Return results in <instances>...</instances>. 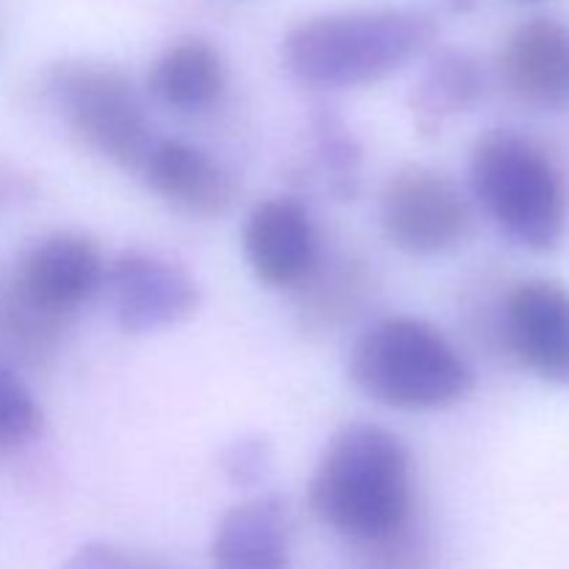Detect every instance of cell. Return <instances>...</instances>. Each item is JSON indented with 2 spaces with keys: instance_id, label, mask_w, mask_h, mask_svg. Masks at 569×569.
<instances>
[{
  "instance_id": "cell-1",
  "label": "cell",
  "mask_w": 569,
  "mask_h": 569,
  "mask_svg": "<svg viewBox=\"0 0 569 569\" xmlns=\"http://www.w3.org/2000/svg\"><path fill=\"white\" fill-rule=\"evenodd\" d=\"M309 509L322 526L359 545L406 531L415 478L403 439L376 422L339 428L311 472Z\"/></svg>"
},
{
  "instance_id": "cell-2",
  "label": "cell",
  "mask_w": 569,
  "mask_h": 569,
  "mask_svg": "<svg viewBox=\"0 0 569 569\" xmlns=\"http://www.w3.org/2000/svg\"><path fill=\"white\" fill-rule=\"evenodd\" d=\"M439 37L437 17L411 6L315 14L283 37V64L315 89H359L420 59Z\"/></svg>"
},
{
  "instance_id": "cell-3",
  "label": "cell",
  "mask_w": 569,
  "mask_h": 569,
  "mask_svg": "<svg viewBox=\"0 0 569 569\" xmlns=\"http://www.w3.org/2000/svg\"><path fill=\"white\" fill-rule=\"evenodd\" d=\"M348 378L365 398L398 411H442L476 389V372L439 328L392 315L353 342Z\"/></svg>"
},
{
  "instance_id": "cell-4",
  "label": "cell",
  "mask_w": 569,
  "mask_h": 569,
  "mask_svg": "<svg viewBox=\"0 0 569 569\" xmlns=\"http://www.w3.org/2000/svg\"><path fill=\"white\" fill-rule=\"evenodd\" d=\"M470 187L495 226L531 253L561 244L569 220L565 178L533 139L492 128L472 144Z\"/></svg>"
},
{
  "instance_id": "cell-5",
  "label": "cell",
  "mask_w": 569,
  "mask_h": 569,
  "mask_svg": "<svg viewBox=\"0 0 569 569\" xmlns=\"http://www.w3.org/2000/svg\"><path fill=\"white\" fill-rule=\"evenodd\" d=\"M42 92L83 150L120 170H142L156 137L126 72L100 61H56L42 72Z\"/></svg>"
},
{
  "instance_id": "cell-6",
  "label": "cell",
  "mask_w": 569,
  "mask_h": 569,
  "mask_svg": "<svg viewBox=\"0 0 569 569\" xmlns=\"http://www.w3.org/2000/svg\"><path fill=\"white\" fill-rule=\"evenodd\" d=\"M381 231L406 256H442L459 248L472 228L470 200L445 172L409 164L392 172L381 192Z\"/></svg>"
},
{
  "instance_id": "cell-7",
  "label": "cell",
  "mask_w": 569,
  "mask_h": 569,
  "mask_svg": "<svg viewBox=\"0 0 569 569\" xmlns=\"http://www.w3.org/2000/svg\"><path fill=\"white\" fill-rule=\"evenodd\" d=\"M103 292L126 333L176 328L198 315L203 303L198 281L176 261L148 250H122L106 264Z\"/></svg>"
},
{
  "instance_id": "cell-8",
  "label": "cell",
  "mask_w": 569,
  "mask_h": 569,
  "mask_svg": "<svg viewBox=\"0 0 569 569\" xmlns=\"http://www.w3.org/2000/svg\"><path fill=\"white\" fill-rule=\"evenodd\" d=\"M106 264L87 233L56 231L33 242L11 276V287L39 315L64 322L103 292Z\"/></svg>"
},
{
  "instance_id": "cell-9",
  "label": "cell",
  "mask_w": 569,
  "mask_h": 569,
  "mask_svg": "<svg viewBox=\"0 0 569 569\" xmlns=\"http://www.w3.org/2000/svg\"><path fill=\"white\" fill-rule=\"evenodd\" d=\"M495 72L517 106L528 111L569 109V28L553 17H531L506 33Z\"/></svg>"
},
{
  "instance_id": "cell-10",
  "label": "cell",
  "mask_w": 569,
  "mask_h": 569,
  "mask_svg": "<svg viewBox=\"0 0 569 569\" xmlns=\"http://www.w3.org/2000/svg\"><path fill=\"white\" fill-rule=\"evenodd\" d=\"M511 356L542 381L569 387V287L553 278L515 283L503 306Z\"/></svg>"
},
{
  "instance_id": "cell-11",
  "label": "cell",
  "mask_w": 569,
  "mask_h": 569,
  "mask_svg": "<svg viewBox=\"0 0 569 569\" xmlns=\"http://www.w3.org/2000/svg\"><path fill=\"white\" fill-rule=\"evenodd\" d=\"M250 272L267 289L303 287L320 261V237L309 209L295 198H267L250 209L242 228Z\"/></svg>"
},
{
  "instance_id": "cell-12",
  "label": "cell",
  "mask_w": 569,
  "mask_h": 569,
  "mask_svg": "<svg viewBox=\"0 0 569 569\" xmlns=\"http://www.w3.org/2000/svg\"><path fill=\"white\" fill-rule=\"evenodd\" d=\"M139 172L161 203L198 220L226 217L239 198L233 172L209 150L183 139L156 137Z\"/></svg>"
},
{
  "instance_id": "cell-13",
  "label": "cell",
  "mask_w": 569,
  "mask_h": 569,
  "mask_svg": "<svg viewBox=\"0 0 569 569\" xmlns=\"http://www.w3.org/2000/svg\"><path fill=\"white\" fill-rule=\"evenodd\" d=\"M214 569H289V515L276 495L231 506L211 537Z\"/></svg>"
},
{
  "instance_id": "cell-14",
  "label": "cell",
  "mask_w": 569,
  "mask_h": 569,
  "mask_svg": "<svg viewBox=\"0 0 569 569\" xmlns=\"http://www.w3.org/2000/svg\"><path fill=\"white\" fill-rule=\"evenodd\" d=\"M153 98L176 114H203L214 109L228 87L226 59L203 37H181L167 44L148 76Z\"/></svg>"
},
{
  "instance_id": "cell-15",
  "label": "cell",
  "mask_w": 569,
  "mask_h": 569,
  "mask_svg": "<svg viewBox=\"0 0 569 569\" xmlns=\"http://www.w3.org/2000/svg\"><path fill=\"white\" fill-rule=\"evenodd\" d=\"M487 89V72L481 61L461 48H442L426 67L411 89L409 109L420 133H442L453 117L465 114L481 100Z\"/></svg>"
},
{
  "instance_id": "cell-16",
  "label": "cell",
  "mask_w": 569,
  "mask_h": 569,
  "mask_svg": "<svg viewBox=\"0 0 569 569\" xmlns=\"http://www.w3.org/2000/svg\"><path fill=\"white\" fill-rule=\"evenodd\" d=\"M42 406L33 398L31 387L0 361V456L26 448L42 431Z\"/></svg>"
},
{
  "instance_id": "cell-17",
  "label": "cell",
  "mask_w": 569,
  "mask_h": 569,
  "mask_svg": "<svg viewBox=\"0 0 569 569\" xmlns=\"http://www.w3.org/2000/svg\"><path fill=\"white\" fill-rule=\"evenodd\" d=\"M317 133V156H320L322 170L328 172L331 189L339 198H353L359 189V167H361V150L356 144L353 133L348 131L337 114H317L315 120Z\"/></svg>"
},
{
  "instance_id": "cell-18",
  "label": "cell",
  "mask_w": 569,
  "mask_h": 569,
  "mask_svg": "<svg viewBox=\"0 0 569 569\" xmlns=\"http://www.w3.org/2000/svg\"><path fill=\"white\" fill-rule=\"evenodd\" d=\"M272 445L261 437H239L222 448L220 467L233 487H259L272 472Z\"/></svg>"
},
{
  "instance_id": "cell-19",
  "label": "cell",
  "mask_w": 569,
  "mask_h": 569,
  "mask_svg": "<svg viewBox=\"0 0 569 569\" xmlns=\"http://www.w3.org/2000/svg\"><path fill=\"white\" fill-rule=\"evenodd\" d=\"M406 531L395 533L383 542L365 545V548H370V569H422L420 550L406 537Z\"/></svg>"
},
{
  "instance_id": "cell-20",
  "label": "cell",
  "mask_w": 569,
  "mask_h": 569,
  "mask_svg": "<svg viewBox=\"0 0 569 569\" xmlns=\"http://www.w3.org/2000/svg\"><path fill=\"white\" fill-rule=\"evenodd\" d=\"M128 550L109 542H89L78 548L61 569H126Z\"/></svg>"
},
{
  "instance_id": "cell-21",
  "label": "cell",
  "mask_w": 569,
  "mask_h": 569,
  "mask_svg": "<svg viewBox=\"0 0 569 569\" xmlns=\"http://www.w3.org/2000/svg\"><path fill=\"white\" fill-rule=\"evenodd\" d=\"M126 569H172V567H167L164 561L153 559V556L128 553V567Z\"/></svg>"
},
{
  "instance_id": "cell-22",
  "label": "cell",
  "mask_w": 569,
  "mask_h": 569,
  "mask_svg": "<svg viewBox=\"0 0 569 569\" xmlns=\"http://www.w3.org/2000/svg\"><path fill=\"white\" fill-rule=\"evenodd\" d=\"M450 11H456V14H465V11H472L476 9V0H448Z\"/></svg>"
}]
</instances>
